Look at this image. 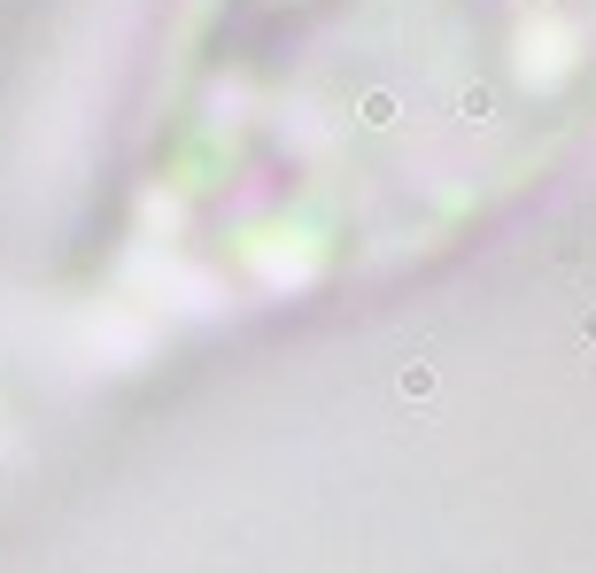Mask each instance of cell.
Masks as SVG:
<instances>
[{
    "label": "cell",
    "mask_w": 596,
    "mask_h": 573,
    "mask_svg": "<svg viewBox=\"0 0 596 573\" xmlns=\"http://www.w3.org/2000/svg\"><path fill=\"white\" fill-rule=\"evenodd\" d=\"M333 62L365 94L426 70L450 109L520 117L550 86H596V0H202L194 70L233 102H279Z\"/></svg>",
    "instance_id": "cell-1"
}]
</instances>
